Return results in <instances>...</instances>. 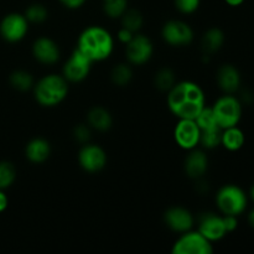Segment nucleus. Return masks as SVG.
Returning a JSON list of instances; mask_svg holds the SVG:
<instances>
[{
  "label": "nucleus",
  "mask_w": 254,
  "mask_h": 254,
  "mask_svg": "<svg viewBox=\"0 0 254 254\" xmlns=\"http://www.w3.org/2000/svg\"><path fill=\"white\" fill-rule=\"evenodd\" d=\"M205 106V93L192 81L176 82L168 92V107L179 119H195Z\"/></svg>",
  "instance_id": "obj_1"
},
{
  "label": "nucleus",
  "mask_w": 254,
  "mask_h": 254,
  "mask_svg": "<svg viewBox=\"0 0 254 254\" xmlns=\"http://www.w3.org/2000/svg\"><path fill=\"white\" fill-rule=\"evenodd\" d=\"M92 62H101L108 59L114 49L111 32L102 26H89L81 32L77 47Z\"/></svg>",
  "instance_id": "obj_2"
},
{
  "label": "nucleus",
  "mask_w": 254,
  "mask_h": 254,
  "mask_svg": "<svg viewBox=\"0 0 254 254\" xmlns=\"http://www.w3.org/2000/svg\"><path fill=\"white\" fill-rule=\"evenodd\" d=\"M32 89L40 106L56 107L67 97L68 82L62 74L51 73L40 78Z\"/></svg>",
  "instance_id": "obj_3"
},
{
  "label": "nucleus",
  "mask_w": 254,
  "mask_h": 254,
  "mask_svg": "<svg viewBox=\"0 0 254 254\" xmlns=\"http://www.w3.org/2000/svg\"><path fill=\"white\" fill-rule=\"evenodd\" d=\"M217 207L223 215L240 216L248 205V197L245 191L237 185H225L216 195Z\"/></svg>",
  "instance_id": "obj_4"
},
{
  "label": "nucleus",
  "mask_w": 254,
  "mask_h": 254,
  "mask_svg": "<svg viewBox=\"0 0 254 254\" xmlns=\"http://www.w3.org/2000/svg\"><path fill=\"white\" fill-rule=\"evenodd\" d=\"M216 122L221 129L236 127L242 118V103L232 94H225L212 106Z\"/></svg>",
  "instance_id": "obj_5"
},
{
  "label": "nucleus",
  "mask_w": 254,
  "mask_h": 254,
  "mask_svg": "<svg viewBox=\"0 0 254 254\" xmlns=\"http://www.w3.org/2000/svg\"><path fill=\"white\" fill-rule=\"evenodd\" d=\"M213 252L212 242L203 237L198 231H188L181 233L173 246V254H211Z\"/></svg>",
  "instance_id": "obj_6"
},
{
  "label": "nucleus",
  "mask_w": 254,
  "mask_h": 254,
  "mask_svg": "<svg viewBox=\"0 0 254 254\" xmlns=\"http://www.w3.org/2000/svg\"><path fill=\"white\" fill-rule=\"evenodd\" d=\"M161 36L164 41L170 46L181 47L190 45L193 41L195 34L192 27L186 22L180 20H170L164 24L161 29Z\"/></svg>",
  "instance_id": "obj_7"
},
{
  "label": "nucleus",
  "mask_w": 254,
  "mask_h": 254,
  "mask_svg": "<svg viewBox=\"0 0 254 254\" xmlns=\"http://www.w3.org/2000/svg\"><path fill=\"white\" fill-rule=\"evenodd\" d=\"M92 64L93 62L88 57L84 56L78 49H76L64 64L62 68V76L67 79V82L78 83L88 77Z\"/></svg>",
  "instance_id": "obj_8"
},
{
  "label": "nucleus",
  "mask_w": 254,
  "mask_h": 254,
  "mask_svg": "<svg viewBox=\"0 0 254 254\" xmlns=\"http://www.w3.org/2000/svg\"><path fill=\"white\" fill-rule=\"evenodd\" d=\"M154 54V45L145 35L136 34L127 44L126 55L129 64L141 66L151 59Z\"/></svg>",
  "instance_id": "obj_9"
},
{
  "label": "nucleus",
  "mask_w": 254,
  "mask_h": 254,
  "mask_svg": "<svg viewBox=\"0 0 254 254\" xmlns=\"http://www.w3.org/2000/svg\"><path fill=\"white\" fill-rule=\"evenodd\" d=\"M201 130L195 119H179L174 130V138L181 149L192 150L200 144Z\"/></svg>",
  "instance_id": "obj_10"
},
{
  "label": "nucleus",
  "mask_w": 254,
  "mask_h": 254,
  "mask_svg": "<svg viewBox=\"0 0 254 254\" xmlns=\"http://www.w3.org/2000/svg\"><path fill=\"white\" fill-rule=\"evenodd\" d=\"M79 166L87 173H98L107 164V154L96 144H83L78 153Z\"/></svg>",
  "instance_id": "obj_11"
},
{
  "label": "nucleus",
  "mask_w": 254,
  "mask_h": 254,
  "mask_svg": "<svg viewBox=\"0 0 254 254\" xmlns=\"http://www.w3.org/2000/svg\"><path fill=\"white\" fill-rule=\"evenodd\" d=\"M0 31L2 37L9 42H17L25 37L29 31V21L25 15L9 14L4 17L0 25Z\"/></svg>",
  "instance_id": "obj_12"
},
{
  "label": "nucleus",
  "mask_w": 254,
  "mask_h": 254,
  "mask_svg": "<svg viewBox=\"0 0 254 254\" xmlns=\"http://www.w3.org/2000/svg\"><path fill=\"white\" fill-rule=\"evenodd\" d=\"M164 222L173 232L185 233L193 227L195 217L188 208L175 206L164 213Z\"/></svg>",
  "instance_id": "obj_13"
},
{
  "label": "nucleus",
  "mask_w": 254,
  "mask_h": 254,
  "mask_svg": "<svg viewBox=\"0 0 254 254\" xmlns=\"http://www.w3.org/2000/svg\"><path fill=\"white\" fill-rule=\"evenodd\" d=\"M198 232L207 238L210 242H217L222 240L226 236V228L223 225L222 216H218L216 213L207 212L202 213L198 217Z\"/></svg>",
  "instance_id": "obj_14"
},
{
  "label": "nucleus",
  "mask_w": 254,
  "mask_h": 254,
  "mask_svg": "<svg viewBox=\"0 0 254 254\" xmlns=\"http://www.w3.org/2000/svg\"><path fill=\"white\" fill-rule=\"evenodd\" d=\"M32 55L44 64H54L60 59L59 45L50 37H39L32 44Z\"/></svg>",
  "instance_id": "obj_15"
},
{
  "label": "nucleus",
  "mask_w": 254,
  "mask_h": 254,
  "mask_svg": "<svg viewBox=\"0 0 254 254\" xmlns=\"http://www.w3.org/2000/svg\"><path fill=\"white\" fill-rule=\"evenodd\" d=\"M208 168V159L202 150H196L192 149L190 154L185 159L184 169H185L186 175L193 180H200L206 174Z\"/></svg>",
  "instance_id": "obj_16"
},
{
  "label": "nucleus",
  "mask_w": 254,
  "mask_h": 254,
  "mask_svg": "<svg viewBox=\"0 0 254 254\" xmlns=\"http://www.w3.org/2000/svg\"><path fill=\"white\" fill-rule=\"evenodd\" d=\"M217 84L226 94H233L241 87V73L232 64H223L217 71Z\"/></svg>",
  "instance_id": "obj_17"
},
{
  "label": "nucleus",
  "mask_w": 254,
  "mask_h": 254,
  "mask_svg": "<svg viewBox=\"0 0 254 254\" xmlns=\"http://www.w3.org/2000/svg\"><path fill=\"white\" fill-rule=\"evenodd\" d=\"M87 124L94 130L107 131L113 126V117L108 109L101 106H96L88 111Z\"/></svg>",
  "instance_id": "obj_18"
},
{
  "label": "nucleus",
  "mask_w": 254,
  "mask_h": 254,
  "mask_svg": "<svg viewBox=\"0 0 254 254\" xmlns=\"http://www.w3.org/2000/svg\"><path fill=\"white\" fill-rule=\"evenodd\" d=\"M25 154L31 163L42 164L51 155V145L46 139L35 138L27 143Z\"/></svg>",
  "instance_id": "obj_19"
},
{
  "label": "nucleus",
  "mask_w": 254,
  "mask_h": 254,
  "mask_svg": "<svg viewBox=\"0 0 254 254\" xmlns=\"http://www.w3.org/2000/svg\"><path fill=\"white\" fill-rule=\"evenodd\" d=\"M225 44V34L221 29L218 27H212V29H208L207 31L203 34L202 41V50L205 52V55L210 56V55L217 52L221 47Z\"/></svg>",
  "instance_id": "obj_20"
},
{
  "label": "nucleus",
  "mask_w": 254,
  "mask_h": 254,
  "mask_svg": "<svg viewBox=\"0 0 254 254\" xmlns=\"http://www.w3.org/2000/svg\"><path fill=\"white\" fill-rule=\"evenodd\" d=\"M245 133H243L237 126L222 129V140H221V145L225 146L228 151L240 150V149L245 145Z\"/></svg>",
  "instance_id": "obj_21"
},
{
  "label": "nucleus",
  "mask_w": 254,
  "mask_h": 254,
  "mask_svg": "<svg viewBox=\"0 0 254 254\" xmlns=\"http://www.w3.org/2000/svg\"><path fill=\"white\" fill-rule=\"evenodd\" d=\"M221 140H222V129L220 127L201 130L200 144L202 145V148L212 150V149H216L218 145H221Z\"/></svg>",
  "instance_id": "obj_22"
},
{
  "label": "nucleus",
  "mask_w": 254,
  "mask_h": 254,
  "mask_svg": "<svg viewBox=\"0 0 254 254\" xmlns=\"http://www.w3.org/2000/svg\"><path fill=\"white\" fill-rule=\"evenodd\" d=\"M133 78V71L130 66L127 64H119L113 67L111 72V79L113 84L118 87L128 86Z\"/></svg>",
  "instance_id": "obj_23"
},
{
  "label": "nucleus",
  "mask_w": 254,
  "mask_h": 254,
  "mask_svg": "<svg viewBox=\"0 0 254 254\" xmlns=\"http://www.w3.org/2000/svg\"><path fill=\"white\" fill-rule=\"evenodd\" d=\"M176 83V76L173 69L170 68H161L156 72L155 78H154V84L156 88L161 92H169Z\"/></svg>",
  "instance_id": "obj_24"
},
{
  "label": "nucleus",
  "mask_w": 254,
  "mask_h": 254,
  "mask_svg": "<svg viewBox=\"0 0 254 254\" xmlns=\"http://www.w3.org/2000/svg\"><path fill=\"white\" fill-rule=\"evenodd\" d=\"M10 83L11 86L14 87L15 89L17 91H21V92H26L29 89L34 88L35 86V81H34V77L31 76V73L26 71H15L14 73L10 76Z\"/></svg>",
  "instance_id": "obj_25"
},
{
  "label": "nucleus",
  "mask_w": 254,
  "mask_h": 254,
  "mask_svg": "<svg viewBox=\"0 0 254 254\" xmlns=\"http://www.w3.org/2000/svg\"><path fill=\"white\" fill-rule=\"evenodd\" d=\"M122 26L126 29L130 30L133 32H138L141 29L144 24V17L140 11L135 9L127 10L123 15H122Z\"/></svg>",
  "instance_id": "obj_26"
},
{
  "label": "nucleus",
  "mask_w": 254,
  "mask_h": 254,
  "mask_svg": "<svg viewBox=\"0 0 254 254\" xmlns=\"http://www.w3.org/2000/svg\"><path fill=\"white\" fill-rule=\"evenodd\" d=\"M103 11L111 19H119L128 10V0H103Z\"/></svg>",
  "instance_id": "obj_27"
},
{
  "label": "nucleus",
  "mask_w": 254,
  "mask_h": 254,
  "mask_svg": "<svg viewBox=\"0 0 254 254\" xmlns=\"http://www.w3.org/2000/svg\"><path fill=\"white\" fill-rule=\"evenodd\" d=\"M25 17L32 24H42L49 17V10L42 4H32L25 11Z\"/></svg>",
  "instance_id": "obj_28"
},
{
  "label": "nucleus",
  "mask_w": 254,
  "mask_h": 254,
  "mask_svg": "<svg viewBox=\"0 0 254 254\" xmlns=\"http://www.w3.org/2000/svg\"><path fill=\"white\" fill-rule=\"evenodd\" d=\"M195 122L198 126V128H200V130H206V129L218 127L215 118V114H213L212 107H203L202 111H201L200 113H198V116L195 118Z\"/></svg>",
  "instance_id": "obj_29"
},
{
  "label": "nucleus",
  "mask_w": 254,
  "mask_h": 254,
  "mask_svg": "<svg viewBox=\"0 0 254 254\" xmlns=\"http://www.w3.org/2000/svg\"><path fill=\"white\" fill-rule=\"evenodd\" d=\"M16 178V170L14 165L7 161L0 163V190L9 188Z\"/></svg>",
  "instance_id": "obj_30"
},
{
  "label": "nucleus",
  "mask_w": 254,
  "mask_h": 254,
  "mask_svg": "<svg viewBox=\"0 0 254 254\" xmlns=\"http://www.w3.org/2000/svg\"><path fill=\"white\" fill-rule=\"evenodd\" d=\"M91 127L88 124L81 123L74 127L73 129V138L74 140L78 141L79 144H87L91 139Z\"/></svg>",
  "instance_id": "obj_31"
},
{
  "label": "nucleus",
  "mask_w": 254,
  "mask_h": 254,
  "mask_svg": "<svg viewBox=\"0 0 254 254\" xmlns=\"http://www.w3.org/2000/svg\"><path fill=\"white\" fill-rule=\"evenodd\" d=\"M201 0H175V6L181 14H193L200 7Z\"/></svg>",
  "instance_id": "obj_32"
},
{
  "label": "nucleus",
  "mask_w": 254,
  "mask_h": 254,
  "mask_svg": "<svg viewBox=\"0 0 254 254\" xmlns=\"http://www.w3.org/2000/svg\"><path fill=\"white\" fill-rule=\"evenodd\" d=\"M223 225H225L226 232H233V231L237 228L238 226V220L237 216H232V215H223Z\"/></svg>",
  "instance_id": "obj_33"
},
{
  "label": "nucleus",
  "mask_w": 254,
  "mask_h": 254,
  "mask_svg": "<svg viewBox=\"0 0 254 254\" xmlns=\"http://www.w3.org/2000/svg\"><path fill=\"white\" fill-rule=\"evenodd\" d=\"M134 35H135V32L130 31V30H128V29H126V27L122 26L121 29H119L118 36L117 37H118V40L122 42V44L127 45L131 39H133Z\"/></svg>",
  "instance_id": "obj_34"
},
{
  "label": "nucleus",
  "mask_w": 254,
  "mask_h": 254,
  "mask_svg": "<svg viewBox=\"0 0 254 254\" xmlns=\"http://www.w3.org/2000/svg\"><path fill=\"white\" fill-rule=\"evenodd\" d=\"M60 2H61L64 6H66L67 9H78V7H81L82 5L86 2V0H60Z\"/></svg>",
  "instance_id": "obj_35"
},
{
  "label": "nucleus",
  "mask_w": 254,
  "mask_h": 254,
  "mask_svg": "<svg viewBox=\"0 0 254 254\" xmlns=\"http://www.w3.org/2000/svg\"><path fill=\"white\" fill-rule=\"evenodd\" d=\"M7 207V197L1 190H0V212L5 210Z\"/></svg>",
  "instance_id": "obj_36"
},
{
  "label": "nucleus",
  "mask_w": 254,
  "mask_h": 254,
  "mask_svg": "<svg viewBox=\"0 0 254 254\" xmlns=\"http://www.w3.org/2000/svg\"><path fill=\"white\" fill-rule=\"evenodd\" d=\"M230 6H240L245 2V0H225Z\"/></svg>",
  "instance_id": "obj_37"
},
{
  "label": "nucleus",
  "mask_w": 254,
  "mask_h": 254,
  "mask_svg": "<svg viewBox=\"0 0 254 254\" xmlns=\"http://www.w3.org/2000/svg\"><path fill=\"white\" fill-rule=\"evenodd\" d=\"M248 222H250V225L254 228V208L251 211L250 215H248Z\"/></svg>",
  "instance_id": "obj_38"
},
{
  "label": "nucleus",
  "mask_w": 254,
  "mask_h": 254,
  "mask_svg": "<svg viewBox=\"0 0 254 254\" xmlns=\"http://www.w3.org/2000/svg\"><path fill=\"white\" fill-rule=\"evenodd\" d=\"M250 195H251V198H252L253 202H254V184H253L252 188H251V192H250Z\"/></svg>",
  "instance_id": "obj_39"
}]
</instances>
